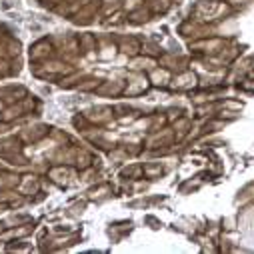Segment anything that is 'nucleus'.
Instances as JSON below:
<instances>
[{"label":"nucleus","instance_id":"f257e3e1","mask_svg":"<svg viewBox=\"0 0 254 254\" xmlns=\"http://www.w3.org/2000/svg\"><path fill=\"white\" fill-rule=\"evenodd\" d=\"M36 114V98L20 84L0 82V136L10 134L18 124Z\"/></svg>","mask_w":254,"mask_h":254},{"label":"nucleus","instance_id":"f03ea898","mask_svg":"<svg viewBox=\"0 0 254 254\" xmlns=\"http://www.w3.org/2000/svg\"><path fill=\"white\" fill-rule=\"evenodd\" d=\"M32 192H34V184L28 176L6 166L4 160L0 162V212L26 204Z\"/></svg>","mask_w":254,"mask_h":254},{"label":"nucleus","instance_id":"7ed1b4c3","mask_svg":"<svg viewBox=\"0 0 254 254\" xmlns=\"http://www.w3.org/2000/svg\"><path fill=\"white\" fill-rule=\"evenodd\" d=\"M22 42L16 36V30L0 20V82L16 78L22 72Z\"/></svg>","mask_w":254,"mask_h":254}]
</instances>
